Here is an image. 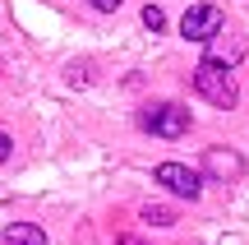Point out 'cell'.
Masks as SVG:
<instances>
[{
    "label": "cell",
    "instance_id": "6",
    "mask_svg": "<svg viewBox=\"0 0 249 245\" xmlns=\"http://www.w3.org/2000/svg\"><path fill=\"white\" fill-rule=\"evenodd\" d=\"M0 245H46V231L33 227V222H9L0 231Z\"/></svg>",
    "mask_w": 249,
    "mask_h": 245
},
{
    "label": "cell",
    "instance_id": "4",
    "mask_svg": "<svg viewBox=\"0 0 249 245\" xmlns=\"http://www.w3.org/2000/svg\"><path fill=\"white\" fill-rule=\"evenodd\" d=\"M217 33H222V9H217V5H189L185 9L180 37H189V42H213Z\"/></svg>",
    "mask_w": 249,
    "mask_h": 245
},
{
    "label": "cell",
    "instance_id": "7",
    "mask_svg": "<svg viewBox=\"0 0 249 245\" xmlns=\"http://www.w3.org/2000/svg\"><path fill=\"white\" fill-rule=\"evenodd\" d=\"M143 222H148V227H176V208H166V204H143Z\"/></svg>",
    "mask_w": 249,
    "mask_h": 245
},
{
    "label": "cell",
    "instance_id": "3",
    "mask_svg": "<svg viewBox=\"0 0 249 245\" xmlns=\"http://www.w3.org/2000/svg\"><path fill=\"white\" fill-rule=\"evenodd\" d=\"M157 185H166L176 199H189V204L203 194V176L194 167H185V162H161L157 167Z\"/></svg>",
    "mask_w": 249,
    "mask_h": 245
},
{
    "label": "cell",
    "instance_id": "9",
    "mask_svg": "<svg viewBox=\"0 0 249 245\" xmlns=\"http://www.w3.org/2000/svg\"><path fill=\"white\" fill-rule=\"evenodd\" d=\"M143 28H148V33H161V28H166V14H161L157 5H148L143 9Z\"/></svg>",
    "mask_w": 249,
    "mask_h": 245
},
{
    "label": "cell",
    "instance_id": "10",
    "mask_svg": "<svg viewBox=\"0 0 249 245\" xmlns=\"http://www.w3.org/2000/svg\"><path fill=\"white\" fill-rule=\"evenodd\" d=\"M70 83L79 88V83H92V65H70Z\"/></svg>",
    "mask_w": 249,
    "mask_h": 245
},
{
    "label": "cell",
    "instance_id": "2",
    "mask_svg": "<svg viewBox=\"0 0 249 245\" xmlns=\"http://www.w3.org/2000/svg\"><path fill=\"white\" fill-rule=\"evenodd\" d=\"M143 130L157 134V139H180L189 130V111L180 102H157V107L143 111Z\"/></svg>",
    "mask_w": 249,
    "mask_h": 245
},
{
    "label": "cell",
    "instance_id": "11",
    "mask_svg": "<svg viewBox=\"0 0 249 245\" xmlns=\"http://www.w3.org/2000/svg\"><path fill=\"white\" fill-rule=\"evenodd\" d=\"M88 5H92V9H102V14H111V9H120L124 0H88Z\"/></svg>",
    "mask_w": 249,
    "mask_h": 245
},
{
    "label": "cell",
    "instance_id": "12",
    "mask_svg": "<svg viewBox=\"0 0 249 245\" xmlns=\"http://www.w3.org/2000/svg\"><path fill=\"white\" fill-rule=\"evenodd\" d=\"M9 148H14V139H9L5 130H0V162H5V157H9Z\"/></svg>",
    "mask_w": 249,
    "mask_h": 245
},
{
    "label": "cell",
    "instance_id": "5",
    "mask_svg": "<svg viewBox=\"0 0 249 245\" xmlns=\"http://www.w3.org/2000/svg\"><path fill=\"white\" fill-rule=\"evenodd\" d=\"M203 171L217 176V181H235V176L245 171V157L231 153V148H208L203 153Z\"/></svg>",
    "mask_w": 249,
    "mask_h": 245
},
{
    "label": "cell",
    "instance_id": "1",
    "mask_svg": "<svg viewBox=\"0 0 249 245\" xmlns=\"http://www.w3.org/2000/svg\"><path fill=\"white\" fill-rule=\"evenodd\" d=\"M194 88L203 93L213 107H222V111H231L235 102H240V93H235V79H231V70L226 65H217V60H198V70H194Z\"/></svg>",
    "mask_w": 249,
    "mask_h": 245
},
{
    "label": "cell",
    "instance_id": "13",
    "mask_svg": "<svg viewBox=\"0 0 249 245\" xmlns=\"http://www.w3.org/2000/svg\"><path fill=\"white\" fill-rule=\"evenodd\" d=\"M120 245H143V241H134V236H120Z\"/></svg>",
    "mask_w": 249,
    "mask_h": 245
},
{
    "label": "cell",
    "instance_id": "8",
    "mask_svg": "<svg viewBox=\"0 0 249 245\" xmlns=\"http://www.w3.org/2000/svg\"><path fill=\"white\" fill-rule=\"evenodd\" d=\"M240 56H245V46H240V42H231V46H213V51H208V60H217V65H226V70H231Z\"/></svg>",
    "mask_w": 249,
    "mask_h": 245
}]
</instances>
